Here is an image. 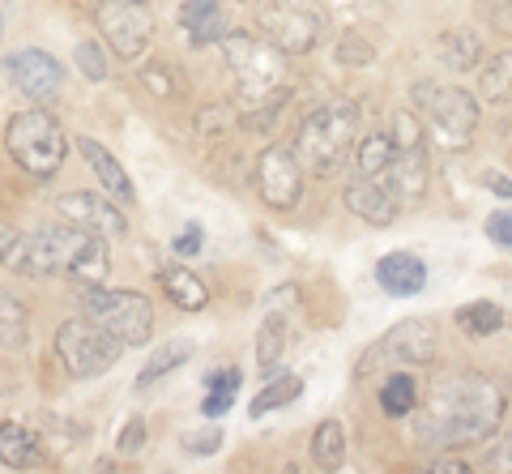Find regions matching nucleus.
<instances>
[{
    "label": "nucleus",
    "mask_w": 512,
    "mask_h": 474,
    "mask_svg": "<svg viewBox=\"0 0 512 474\" xmlns=\"http://www.w3.org/2000/svg\"><path fill=\"white\" fill-rule=\"evenodd\" d=\"M39 235L56 261V274H69L73 282H86V287H103V278H107V240L103 235L73 227V223L39 227Z\"/></svg>",
    "instance_id": "6e6552de"
},
{
    "label": "nucleus",
    "mask_w": 512,
    "mask_h": 474,
    "mask_svg": "<svg viewBox=\"0 0 512 474\" xmlns=\"http://www.w3.org/2000/svg\"><path fill=\"white\" fill-rule=\"evenodd\" d=\"M440 56L453 73H470L478 65V56H483V43H478L474 30H448L440 39Z\"/></svg>",
    "instance_id": "a878e982"
},
{
    "label": "nucleus",
    "mask_w": 512,
    "mask_h": 474,
    "mask_svg": "<svg viewBox=\"0 0 512 474\" xmlns=\"http://www.w3.org/2000/svg\"><path fill=\"white\" fill-rule=\"evenodd\" d=\"M0 265H9V270L22 278H52L56 274V261L39 231H30V235L0 231Z\"/></svg>",
    "instance_id": "4468645a"
},
{
    "label": "nucleus",
    "mask_w": 512,
    "mask_h": 474,
    "mask_svg": "<svg viewBox=\"0 0 512 474\" xmlns=\"http://www.w3.org/2000/svg\"><path fill=\"white\" fill-rule=\"evenodd\" d=\"M184 449H188L192 457H210V453H218V449H222V428L188 432V436H184Z\"/></svg>",
    "instance_id": "f704fd0d"
},
{
    "label": "nucleus",
    "mask_w": 512,
    "mask_h": 474,
    "mask_svg": "<svg viewBox=\"0 0 512 474\" xmlns=\"http://www.w3.org/2000/svg\"><path fill=\"white\" fill-rule=\"evenodd\" d=\"M423 99V112H427V124L448 150L466 146L470 133L478 129V99L470 90L461 86H419L414 90Z\"/></svg>",
    "instance_id": "1a4fd4ad"
},
{
    "label": "nucleus",
    "mask_w": 512,
    "mask_h": 474,
    "mask_svg": "<svg viewBox=\"0 0 512 474\" xmlns=\"http://www.w3.org/2000/svg\"><path fill=\"white\" fill-rule=\"evenodd\" d=\"M0 346H9V351L26 346V308L9 291H0Z\"/></svg>",
    "instance_id": "c756f323"
},
{
    "label": "nucleus",
    "mask_w": 512,
    "mask_h": 474,
    "mask_svg": "<svg viewBox=\"0 0 512 474\" xmlns=\"http://www.w3.org/2000/svg\"><path fill=\"white\" fill-rule=\"evenodd\" d=\"M0 35H5V18H0Z\"/></svg>",
    "instance_id": "49530a36"
},
{
    "label": "nucleus",
    "mask_w": 512,
    "mask_h": 474,
    "mask_svg": "<svg viewBox=\"0 0 512 474\" xmlns=\"http://www.w3.org/2000/svg\"><path fill=\"white\" fill-rule=\"evenodd\" d=\"M192 351H197V346H192L188 338H171L163 351H154V359L146 363V368H141V376H137V389H150L154 381H163L167 372H175V368H184V363L192 359Z\"/></svg>",
    "instance_id": "5701e85b"
},
{
    "label": "nucleus",
    "mask_w": 512,
    "mask_h": 474,
    "mask_svg": "<svg viewBox=\"0 0 512 474\" xmlns=\"http://www.w3.org/2000/svg\"><path fill=\"white\" fill-rule=\"evenodd\" d=\"M210 389H239V368H227V372H210V381H205Z\"/></svg>",
    "instance_id": "37998d69"
},
{
    "label": "nucleus",
    "mask_w": 512,
    "mask_h": 474,
    "mask_svg": "<svg viewBox=\"0 0 512 474\" xmlns=\"http://www.w3.org/2000/svg\"><path fill=\"white\" fill-rule=\"evenodd\" d=\"M414 402H419V389H414L410 376H389V381H384V389H380V410H384L389 419H406L410 410H414Z\"/></svg>",
    "instance_id": "c85d7f7f"
},
{
    "label": "nucleus",
    "mask_w": 512,
    "mask_h": 474,
    "mask_svg": "<svg viewBox=\"0 0 512 474\" xmlns=\"http://www.w3.org/2000/svg\"><path fill=\"white\" fill-rule=\"evenodd\" d=\"M77 304L90 316L94 325H103L111 338H120L124 346H141L150 342L154 329V304L137 291H103V287H82Z\"/></svg>",
    "instance_id": "39448f33"
},
{
    "label": "nucleus",
    "mask_w": 512,
    "mask_h": 474,
    "mask_svg": "<svg viewBox=\"0 0 512 474\" xmlns=\"http://www.w3.org/2000/svg\"><path fill=\"white\" fill-rule=\"evenodd\" d=\"M431 470H444V474H466L461 462H431Z\"/></svg>",
    "instance_id": "a18cd8bd"
},
{
    "label": "nucleus",
    "mask_w": 512,
    "mask_h": 474,
    "mask_svg": "<svg viewBox=\"0 0 512 474\" xmlns=\"http://www.w3.org/2000/svg\"><path fill=\"white\" fill-rule=\"evenodd\" d=\"M141 77H146V86H150V90H158V94H175V86L167 82L171 69H163V65H150V69L141 73Z\"/></svg>",
    "instance_id": "a19ab883"
},
{
    "label": "nucleus",
    "mask_w": 512,
    "mask_h": 474,
    "mask_svg": "<svg viewBox=\"0 0 512 474\" xmlns=\"http://www.w3.org/2000/svg\"><path fill=\"white\" fill-rule=\"evenodd\" d=\"M436 346H440V334L431 321H402L393 325V334L384 338V355L397 359V363H431L436 359Z\"/></svg>",
    "instance_id": "f3484780"
},
{
    "label": "nucleus",
    "mask_w": 512,
    "mask_h": 474,
    "mask_svg": "<svg viewBox=\"0 0 512 474\" xmlns=\"http://www.w3.org/2000/svg\"><path fill=\"white\" fill-rule=\"evenodd\" d=\"M9 73H13V82H18V90L26 94V99H35V103H56L60 99L64 73H60V65L52 56L39 52V47H26V52L13 56Z\"/></svg>",
    "instance_id": "ddd939ff"
},
{
    "label": "nucleus",
    "mask_w": 512,
    "mask_h": 474,
    "mask_svg": "<svg viewBox=\"0 0 512 474\" xmlns=\"http://www.w3.org/2000/svg\"><path fill=\"white\" fill-rule=\"evenodd\" d=\"M256 193L265 197V205L274 210H295L303 197V167L295 150L286 146H265L256 158Z\"/></svg>",
    "instance_id": "9b49d317"
},
{
    "label": "nucleus",
    "mask_w": 512,
    "mask_h": 474,
    "mask_svg": "<svg viewBox=\"0 0 512 474\" xmlns=\"http://www.w3.org/2000/svg\"><path fill=\"white\" fill-rule=\"evenodd\" d=\"M504 419V389L491 376L461 372L436 385L427 402V415L419 423V440L431 449L448 445H483Z\"/></svg>",
    "instance_id": "f257e3e1"
},
{
    "label": "nucleus",
    "mask_w": 512,
    "mask_h": 474,
    "mask_svg": "<svg viewBox=\"0 0 512 474\" xmlns=\"http://www.w3.org/2000/svg\"><path fill=\"white\" fill-rule=\"evenodd\" d=\"M359 107L350 99H333L325 107L299 124V137H295V158L303 167V176H329V171L342 167V158L350 154L359 137Z\"/></svg>",
    "instance_id": "7ed1b4c3"
},
{
    "label": "nucleus",
    "mask_w": 512,
    "mask_h": 474,
    "mask_svg": "<svg viewBox=\"0 0 512 474\" xmlns=\"http://www.w3.org/2000/svg\"><path fill=\"white\" fill-rule=\"evenodd\" d=\"M222 56H227V69L235 77L239 94L261 107V112H274V107L291 94V69H286V52H278L274 43H261L252 35H222Z\"/></svg>",
    "instance_id": "f03ea898"
},
{
    "label": "nucleus",
    "mask_w": 512,
    "mask_h": 474,
    "mask_svg": "<svg viewBox=\"0 0 512 474\" xmlns=\"http://www.w3.org/2000/svg\"><path fill=\"white\" fill-rule=\"evenodd\" d=\"M487 470H500V474H512V436H504L495 453L487 457Z\"/></svg>",
    "instance_id": "ea45409f"
},
{
    "label": "nucleus",
    "mask_w": 512,
    "mask_h": 474,
    "mask_svg": "<svg viewBox=\"0 0 512 474\" xmlns=\"http://www.w3.org/2000/svg\"><path fill=\"white\" fill-rule=\"evenodd\" d=\"M56 214H60V223L86 227L94 235H103V240L124 235V214L99 193H64V197H56Z\"/></svg>",
    "instance_id": "f8f14e48"
},
{
    "label": "nucleus",
    "mask_w": 512,
    "mask_h": 474,
    "mask_svg": "<svg viewBox=\"0 0 512 474\" xmlns=\"http://www.w3.org/2000/svg\"><path fill=\"white\" fill-rule=\"evenodd\" d=\"M487 188H491V193H500V197H512V180L508 176H495V171L487 176Z\"/></svg>",
    "instance_id": "c03bdc74"
},
{
    "label": "nucleus",
    "mask_w": 512,
    "mask_h": 474,
    "mask_svg": "<svg viewBox=\"0 0 512 474\" xmlns=\"http://www.w3.org/2000/svg\"><path fill=\"white\" fill-rule=\"evenodd\" d=\"M478 90H483L487 99H495V103L508 99L512 94V52H500L491 60V65L483 69V77H478Z\"/></svg>",
    "instance_id": "2f4dec72"
},
{
    "label": "nucleus",
    "mask_w": 512,
    "mask_h": 474,
    "mask_svg": "<svg viewBox=\"0 0 512 474\" xmlns=\"http://www.w3.org/2000/svg\"><path fill=\"white\" fill-rule=\"evenodd\" d=\"M175 252H184V257H197V252H201V227H188L180 240H175Z\"/></svg>",
    "instance_id": "79ce46f5"
},
{
    "label": "nucleus",
    "mask_w": 512,
    "mask_h": 474,
    "mask_svg": "<svg viewBox=\"0 0 512 474\" xmlns=\"http://www.w3.org/2000/svg\"><path fill=\"white\" fill-rule=\"evenodd\" d=\"M158 278H163V291H167V299L180 312H201L205 304H210V291H205V282L197 274L175 270V265H171V270H163Z\"/></svg>",
    "instance_id": "4be33fe9"
},
{
    "label": "nucleus",
    "mask_w": 512,
    "mask_h": 474,
    "mask_svg": "<svg viewBox=\"0 0 512 474\" xmlns=\"http://www.w3.org/2000/svg\"><path fill=\"white\" fill-rule=\"evenodd\" d=\"M5 146H9L13 163L35 180H52L64 167V158H69V137H64L60 120L47 116V112H18L13 116L9 129H5Z\"/></svg>",
    "instance_id": "20e7f679"
},
{
    "label": "nucleus",
    "mask_w": 512,
    "mask_h": 474,
    "mask_svg": "<svg viewBox=\"0 0 512 474\" xmlns=\"http://www.w3.org/2000/svg\"><path fill=\"white\" fill-rule=\"evenodd\" d=\"M180 22H184L188 39L197 47L218 43L222 35H227V9H222V0H184Z\"/></svg>",
    "instance_id": "aec40b11"
},
{
    "label": "nucleus",
    "mask_w": 512,
    "mask_h": 474,
    "mask_svg": "<svg viewBox=\"0 0 512 474\" xmlns=\"http://www.w3.org/2000/svg\"><path fill=\"white\" fill-rule=\"evenodd\" d=\"M342 197H346V210L359 214L363 223H372V227H389L397 218V205H402L376 176H355L346 184Z\"/></svg>",
    "instance_id": "dca6fc26"
},
{
    "label": "nucleus",
    "mask_w": 512,
    "mask_h": 474,
    "mask_svg": "<svg viewBox=\"0 0 512 474\" xmlns=\"http://www.w3.org/2000/svg\"><path fill=\"white\" fill-rule=\"evenodd\" d=\"M77 150H82V158L90 163V171H94V180H99L111 197H120V201H133V180H128V171L120 167V158L111 154L103 141H94V137H77L73 141Z\"/></svg>",
    "instance_id": "6ab92c4d"
},
{
    "label": "nucleus",
    "mask_w": 512,
    "mask_h": 474,
    "mask_svg": "<svg viewBox=\"0 0 512 474\" xmlns=\"http://www.w3.org/2000/svg\"><path fill=\"white\" fill-rule=\"evenodd\" d=\"M325 9L316 0H256V26L278 52L303 56L325 35Z\"/></svg>",
    "instance_id": "423d86ee"
},
{
    "label": "nucleus",
    "mask_w": 512,
    "mask_h": 474,
    "mask_svg": "<svg viewBox=\"0 0 512 474\" xmlns=\"http://www.w3.org/2000/svg\"><path fill=\"white\" fill-rule=\"evenodd\" d=\"M487 235H491V240L500 244V248L512 252V210H508V214H495L491 223H487Z\"/></svg>",
    "instance_id": "58836bf2"
},
{
    "label": "nucleus",
    "mask_w": 512,
    "mask_h": 474,
    "mask_svg": "<svg viewBox=\"0 0 512 474\" xmlns=\"http://www.w3.org/2000/svg\"><path fill=\"white\" fill-rule=\"evenodd\" d=\"M372 43H367L363 35H346L342 43H338V60H342V65H350V69H355V65H372Z\"/></svg>",
    "instance_id": "72a5a7b5"
},
{
    "label": "nucleus",
    "mask_w": 512,
    "mask_h": 474,
    "mask_svg": "<svg viewBox=\"0 0 512 474\" xmlns=\"http://www.w3.org/2000/svg\"><path fill=\"white\" fill-rule=\"evenodd\" d=\"M303 393V376H295V372H286V376H274L261 393L252 398V419H265V415H274V410H282V406H291L295 398Z\"/></svg>",
    "instance_id": "b1692460"
},
{
    "label": "nucleus",
    "mask_w": 512,
    "mask_h": 474,
    "mask_svg": "<svg viewBox=\"0 0 512 474\" xmlns=\"http://www.w3.org/2000/svg\"><path fill=\"white\" fill-rule=\"evenodd\" d=\"M393 154H397V141L384 137V133H372L359 146V176H384L393 163Z\"/></svg>",
    "instance_id": "7c9ffc66"
},
{
    "label": "nucleus",
    "mask_w": 512,
    "mask_h": 474,
    "mask_svg": "<svg viewBox=\"0 0 512 474\" xmlns=\"http://www.w3.org/2000/svg\"><path fill=\"white\" fill-rule=\"evenodd\" d=\"M427 176H431V163H427V150L423 146H397L393 163L384 176H376L397 201H419L427 193Z\"/></svg>",
    "instance_id": "2eb2a0df"
},
{
    "label": "nucleus",
    "mask_w": 512,
    "mask_h": 474,
    "mask_svg": "<svg viewBox=\"0 0 512 474\" xmlns=\"http://www.w3.org/2000/svg\"><path fill=\"white\" fill-rule=\"evenodd\" d=\"M141 445H146V423H141V419H128V428L116 436V449H120V453H141Z\"/></svg>",
    "instance_id": "e433bc0d"
},
{
    "label": "nucleus",
    "mask_w": 512,
    "mask_h": 474,
    "mask_svg": "<svg viewBox=\"0 0 512 474\" xmlns=\"http://www.w3.org/2000/svg\"><path fill=\"white\" fill-rule=\"evenodd\" d=\"M286 342H291V325H286V312H265L261 329H256V363L265 372H274L282 355H286Z\"/></svg>",
    "instance_id": "412c9836"
},
{
    "label": "nucleus",
    "mask_w": 512,
    "mask_h": 474,
    "mask_svg": "<svg viewBox=\"0 0 512 474\" xmlns=\"http://www.w3.org/2000/svg\"><path fill=\"white\" fill-rule=\"evenodd\" d=\"M312 462L320 470H338L346 462V432H342L338 419H325L312 432Z\"/></svg>",
    "instance_id": "393cba45"
},
{
    "label": "nucleus",
    "mask_w": 512,
    "mask_h": 474,
    "mask_svg": "<svg viewBox=\"0 0 512 474\" xmlns=\"http://www.w3.org/2000/svg\"><path fill=\"white\" fill-rule=\"evenodd\" d=\"M393 141H397V146H427L419 120H414V112H397V120H393Z\"/></svg>",
    "instance_id": "c9c22d12"
},
{
    "label": "nucleus",
    "mask_w": 512,
    "mask_h": 474,
    "mask_svg": "<svg viewBox=\"0 0 512 474\" xmlns=\"http://www.w3.org/2000/svg\"><path fill=\"white\" fill-rule=\"evenodd\" d=\"M376 282L397 299L419 295L427 287V265L414 257V252H389V257H380V265H376Z\"/></svg>",
    "instance_id": "a211bd4d"
},
{
    "label": "nucleus",
    "mask_w": 512,
    "mask_h": 474,
    "mask_svg": "<svg viewBox=\"0 0 512 474\" xmlns=\"http://www.w3.org/2000/svg\"><path fill=\"white\" fill-rule=\"evenodd\" d=\"M73 60H77V69L86 73V82H103V77H107V60L99 52V43L82 39V43H77V52H73Z\"/></svg>",
    "instance_id": "473e14b6"
},
{
    "label": "nucleus",
    "mask_w": 512,
    "mask_h": 474,
    "mask_svg": "<svg viewBox=\"0 0 512 474\" xmlns=\"http://www.w3.org/2000/svg\"><path fill=\"white\" fill-rule=\"evenodd\" d=\"M56 355L73 381H94V376H103L111 363L124 355V342L111 338L103 325L90 321V316H73V321H64L60 334H56Z\"/></svg>",
    "instance_id": "0eeeda50"
},
{
    "label": "nucleus",
    "mask_w": 512,
    "mask_h": 474,
    "mask_svg": "<svg viewBox=\"0 0 512 474\" xmlns=\"http://www.w3.org/2000/svg\"><path fill=\"white\" fill-rule=\"evenodd\" d=\"M457 325L466 329V334H474V338H487V334H495V329L504 325V312H500V304H491V299H474V304L457 308Z\"/></svg>",
    "instance_id": "cd10ccee"
},
{
    "label": "nucleus",
    "mask_w": 512,
    "mask_h": 474,
    "mask_svg": "<svg viewBox=\"0 0 512 474\" xmlns=\"http://www.w3.org/2000/svg\"><path fill=\"white\" fill-rule=\"evenodd\" d=\"M94 22L120 60H137L154 39V13L146 0H99Z\"/></svg>",
    "instance_id": "9d476101"
},
{
    "label": "nucleus",
    "mask_w": 512,
    "mask_h": 474,
    "mask_svg": "<svg viewBox=\"0 0 512 474\" xmlns=\"http://www.w3.org/2000/svg\"><path fill=\"white\" fill-rule=\"evenodd\" d=\"M39 457V440H35V432H26V428H18V423H5L0 428V466H30Z\"/></svg>",
    "instance_id": "bb28decb"
},
{
    "label": "nucleus",
    "mask_w": 512,
    "mask_h": 474,
    "mask_svg": "<svg viewBox=\"0 0 512 474\" xmlns=\"http://www.w3.org/2000/svg\"><path fill=\"white\" fill-rule=\"evenodd\" d=\"M231 402H235L231 389H210V398L201 402V415H205V419H222V415L231 410Z\"/></svg>",
    "instance_id": "4c0bfd02"
}]
</instances>
